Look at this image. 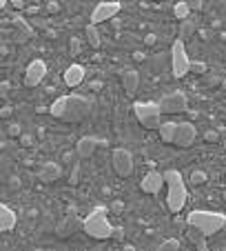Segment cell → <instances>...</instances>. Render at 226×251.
Returning a JSON list of instances; mask_svg holds the SVG:
<instances>
[{
  "mask_svg": "<svg viewBox=\"0 0 226 251\" xmlns=\"http://www.w3.org/2000/svg\"><path fill=\"white\" fill-rule=\"evenodd\" d=\"M122 5L118 0H106V2H98L91 11V25H102L106 20H113V18L120 14Z\"/></svg>",
  "mask_w": 226,
  "mask_h": 251,
  "instance_id": "ba28073f",
  "label": "cell"
},
{
  "mask_svg": "<svg viewBox=\"0 0 226 251\" xmlns=\"http://www.w3.org/2000/svg\"><path fill=\"white\" fill-rule=\"evenodd\" d=\"M204 138H206L209 142H217V140H220V134H217L215 129H209V131L204 134Z\"/></svg>",
  "mask_w": 226,
  "mask_h": 251,
  "instance_id": "4316f807",
  "label": "cell"
},
{
  "mask_svg": "<svg viewBox=\"0 0 226 251\" xmlns=\"http://www.w3.org/2000/svg\"><path fill=\"white\" fill-rule=\"evenodd\" d=\"M171 71H173L175 78H184L191 71V60L182 40H175L171 45Z\"/></svg>",
  "mask_w": 226,
  "mask_h": 251,
  "instance_id": "8992f818",
  "label": "cell"
},
{
  "mask_svg": "<svg viewBox=\"0 0 226 251\" xmlns=\"http://www.w3.org/2000/svg\"><path fill=\"white\" fill-rule=\"evenodd\" d=\"M184 2L191 7V11H200L202 9V0H184Z\"/></svg>",
  "mask_w": 226,
  "mask_h": 251,
  "instance_id": "83f0119b",
  "label": "cell"
},
{
  "mask_svg": "<svg viewBox=\"0 0 226 251\" xmlns=\"http://www.w3.org/2000/svg\"><path fill=\"white\" fill-rule=\"evenodd\" d=\"M98 147H100V140L95 136H82L78 140V145H75V153H78L80 158H91Z\"/></svg>",
  "mask_w": 226,
  "mask_h": 251,
  "instance_id": "5bb4252c",
  "label": "cell"
},
{
  "mask_svg": "<svg viewBox=\"0 0 226 251\" xmlns=\"http://www.w3.org/2000/svg\"><path fill=\"white\" fill-rule=\"evenodd\" d=\"M191 71L197 73V76H202V73H206V65L200 63V60H195V63H191Z\"/></svg>",
  "mask_w": 226,
  "mask_h": 251,
  "instance_id": "d4e9b609",
  "label": "cell"
},
{
  "mask_svg": "<svg viewBox=\"0 0 226 251\" xmlns=\"http://www.w3.org/2000/svg\"><path fill=\"white\" fill-rule=\"evenodd\" d=\"M195 138H197V129H195V125H191V122H178V134H175L173 145L186 149V147H191L195 142Z\"/></svg>",
  "mask_w": 226,
  "mask_h": 251,
  "instance_id": "8fae6325",
  "label": "cell"
},
{
  "mask_svg": "<svg viewBox=\"0 0 226 251\" xmlns=\"http://www.w3.org/2000/svg\"><path fill=\"white\" fill-rule=\"evenodd\" d=\"M47 76V63L45 60H31L25 69V84L27 87H38Z\"/></svg>",
  "mask_w": 226,
  "mask_h": 251,
  "instance_id": "30bf717a",
  "label": "cell"
},
{
  "mask_svg": "<svg viewBox=\"0 0 226 251\" xmlns=\"http://www.w3.org/2000/svg\"><path fill=\"white\" fill-rule=\"evenodd\" d=\"M11 116V107L7 105V107H2V118H9Z\"/></svg>",
  "mask_w": 226,
  "mask_h": 251,
  "instance_id": "d6a6232c",
  "label": "cell"
},
{
  "mask_svg": "<svg viewBox=\"0 0 226 251\" xmlns=\"http://www.w3.org/2000/svg\"><path fill=\"white\" fill-rule=\"evenodd\" d=\"M84 36H87V40H89V47H93V49H98L100 47V32H98V25H87L84 27Z\"/></svg>",
  "mask_w": 226,
  "mask_h": 251,
  "instance_id": "ffe728a7",
  "label": "cell"
},
{
  "mask_svg": "<svg viewBox=\"0 0 226 251\" xmlns=\"http://www.w3.org/2000/svg\"><path fill=\"white\" fill-rule=\"evenodd\" d=\"M62 176V167H60V162H45L38 171V178L42 183H53V180H58Z\"/></svg>",
  "mask_w": 226,
  "mask_h": 251,
  "instance_id": "2e32d148",
  "label": "cell"
},
{
  "mask_svg": "<svg viewBox=\"0 0 226 251\" xmlns=\"http://www.w3.org/2000/svg\"><path fill=\"white\" fill-rule=\"evenodd\" d=\"M164 183L168 187V194H166V207L171 214H180L184 209L186 204V184L184 178L178 169H166L164 171Z\"/></svg>",
  "mask_w": 226,
  "mask_h": 251,
  "instance_id": "7a4b0ae2",
  "label": "cell"
},
{
  "mask_svg": "<svg viewBox=\"0 0 226 251\" xmlns=\"http://www.w3.org/2000/svg\"><path fill=\"white\" fill-rule=\"evenodd\" d=\"M16 225H18V214L11 209L9 204H0V231L9 234V231H14Z\"/></svg>",
  "mask_w": 226,
  "mask_h": 251,
  "instance_id": "4fadbf2b",
  "label": "cell"
},
{
  "mask_svg": "<svg viewBox=\"0 0 226 251\" xmlns=\"http://www.w3.org/2000/svg\"><path fill=\"white\" fill-rule=\"evenodd\" d=\"M113 211H116V214H120V211H122V202H113Z\"/></svg>",
  "mask_w": 226,
  "mask_h": 251,
  "instance_id": "836d02e7",
  "label": "cell"
},
{
  "mask_svg": "<svg viewBox=\"0 0 226 251\" xmlns=\"http://www.w3.org/2000/svg\"><path fill=\"white\" fill-rule=\"evenodd\" d=\"M155 251H180V240L178 238H166L155 247Z\"/></svg>",
  "mask_w": 226,
  "mask_h": 251,
  "instance_id": "7402d4cb",
  "label": "cell"
},
{
  "mask_svg": "<svg viewBox=\"0 0 226 251\" xmlns=\"http://www.w3.org/2000/svg\"><path fill=\"white\" fill-rule=\"evenodd\" d=\"M29 2H38V0H29Z\"/></svg>",
  "mask_w": 226,
  "mask_h": 251,
  "instance_id": "8d00e7d4",
  "label": "cell"
},
{
  "mask_svg": "<svg viewBox=\"0 0 226 251\" xmlns=\"http://www.w3.org/2000/svg\"><path fill=\"white\" fill-rule=\"evenodd\" d=\"M186 225L200 229L204 235H213L226 227V216L220 211H206V209H193L186 216Z\"/></svg>",
  "mask_w": 226,
  "mask_h": 251,
  "instance_id": "3957f363",
  "label": "cell"
},
{
  "mask_svg": "<svg viewBox=\"0 0 226 251\" xmlns=\"http://www.w3.org/2000/svg\"><path fill=\"white\" fill-rule=\"evenodd\" d=\"M91 107H93L91 98H84L80 94H67L53 100V105L49 107V114L64 122H80L91 114Z\"/></svg>",
  "mask_w": 226,
  "mask_h": 251,
  "instance_id": "6da1fadb",
  "label": "cell"
},
{
  "mask_svg": "<svg viewBox=\"0 0 226 251\" xmlns=\"http://www.w3.org/2000/svg\"><path fill=\"white\" fill-rule=\"evenodd\" d=\"M82 229L87 231V235L95 238V240H109V238H113V231H116V227L109 222L105 207H95V209L91 211L87 218H84Z\"/></svg>",
  "mask_w": 226,
  "mask_h": 251,
  "instance_id": "277c9868",
  "label": "cell"
},
{
  "mask_svg": "<svg viewBox=\"0 0 226 251\" xmlns=\"http://www.w3.org/2000/svg\"><path fill=\"white\" fill-rule=\"evenodd\" d=\"M78 173H80V167H78V165H75L74 173H71V180H69V183H71V184H75V183H78Z\"/></svg>",
  "mask_w": 226,
  "mask_h": 251,
  "instance_id": "f546056e",
  "label": "cell"
},
{
  "mask_svg": "<svg viewBox=\"0 0 226 251\" xmlns=\"http://www.w3.org/2000/svg\"><path fill=\"white\" fill-rule=\"evenodd\" d=\"M69 51H71V56H78L80 53V38H71V42H69Z\"/></svg>",
  "mask_w": 226,
  "mask_h": 251,
  "instance_id": "484cf974",
  "label": "cell"
},
{
  "mask_svg": "<svg viewBox=\"0 0 226 251\" xmlns=\"http://www.w3.org/2000/svg\"><path fill=\"white\" fill-rule=\"evenodd\" d=\"M136 118L142 122V127L147 129H160V116H162V107L160 102H136L133 105Z\"/></svg>",
  "mask_w": 226,
  "mask_h": 251,
  "instance_id": "5b68a950",
  "label": "cell"
},
{
  "mask_svg": "<svg viewBox=\"0 0 226 251\" xmlns=\"http://www.w3.org/2000/svg\"><path fill=\"white\" fill-rule=\"evenodd\" d=\"M160 107H162V114H184L189 109V98L184 91H171V94L162 96Z\"/></svg>",
  "mask_w": 226,
  "mask_h": 251,
  "instance_id": "9c48e42d",
  "label": "cell"
},
{
  "mask_svg": "<svg viewBox=\"0 0 226 251\" xmlns=\"http://www.w3.org/2000/svg\"><path fill=\"white\" fill-rule=\"evenodd\" d=\"M173 14H175V18H178V20H186V18H189V14H191V7L186 5L184 0H182V2H175V5H173Z\"/></svg>",
  "mask_w": 226,
  "mask_h": 251,
  "instance_id": "44dd1931",
  "label": "cell"
},
{
  "mask_svg": "<svg viewBox=\"0 0 226 251\" xmlns=\"http://www.w3.org/2000/svg\"><path fill=\"white\" fill-rule=\"evenodd\" d=\"M155 40H158L155 33H147V36H144V42H147V45H155Z\"/></svg>",
  "mask_w": 226,
  "mask_h": 251,
  "instance_id": "f1b7e54d",
  "label": "cell"
},
{
  "mask_svg": "<svg viewBox=\"0 0 226 251\" xmlns=\"http://www.w3.org/2000/svg\"><path fill=\"white\" fill-rule=\"evenodd\" d=\"M124 251H136V249H133L131 245H126V247H124Z\"/></svg>",
  "mask_w": 226,
  "mask_h": 251,
  "instance_id": "d590c367",
  "label": "cell"
},
{
  "mask_svg": "<svg viewBox=\"0 0 226 251\" xmlns=\"http://www.w3.org/2000/svg\"><path fill=\"white\" fill-rule=\"evenodd\" d=\"M111 165H113V171L120 176V178H129L133 173V167H136V162H133V153L124 147H118L113 156H111Z\"/></svg>",
  "mask_w": 226,
  "mask_h": 251,
  "instance_id": "52a82bcc",
  "label": "cell"
},
{
  "mask_svg": "<svg viewBox=\"0 0 226 251\" xmlns=\"http://www.w3.org/2000/svg\"><path fill=\"white\" fill-rule=\"evenodd\" d=\"M164 183V173L155 171V169H151V171L147 173L142 178V183H140V189H142L144 194H160V189H162Z\"/></svg>",
  "mask_w": 226,
  "mask_h": 251,
  "instance_id": "7c38bea8",
  "label": "cell"
},
{
  "mask_svg": "<svg viewBox=\"0 0 226 251\" xmlns=\"http://www.w3.org/2000/svg\"><path fill=\"white\" fill-rule=\"evenodd\" d=\"M160 138H162V142H173L175 140V134H178V122H162L160 125Z\"/></svg>",
  "mask_w": 226,
  "mask_h": 251,
  "instance_id": "ac0fdd59",
  "label": "cell"
},
{
  "mask_svg": "<svg viewBox=\"0 0 226 251\" xmlns=\"http://www.w3.org/2000/svg\"><path fill=\"white\" fill-rule=\"evenodd\" d=\"M7 91H9V83H7V80H5V83L0 84V94H2V96H7Z\"/></svg>",
  "mask_w": 226,
  "mask_h": 251,
  "instance_id": "1f68e13d",
  "label": "cell"
},
{
  "mask_svg": "<svg viewBox=\"0 0 226 251\" xmlns=\"http://www.w3.org/2000/svg\"><path fill=\"white\" fill-rule=\"evenodd\" d=\"M84 73H87V69H84L82 65H78V63L69 65V67L64 69V84H67V87H78V84H82Z\"/></svg>",
  "mask_w": 226,
  "mask_h": 251,
  "instance_id": "9a60e30c",
  "label": "cell"
},
{
  "mask_svg": "<svg viewBox=\"0 0 226 251\" xmlns=\"http://www.w3.org/2000/svg\"><path fill=\"white\" fill-rule=\"evenodd\" d=\"M113 238H118V240H122V229H116V231H113Z\"/></svg>",
  "mask_w": 226,
  "mask_h": 251,
  "instance_id": "e575fe53",
  "label": "cell"
},
{
  "mask_svg": "<svg viewBox=\"0 0 226 251\" xmlns=\"http://www.w3.org/2000/svg\"><path fill=\"white\" fill-rule=\"evenodd\" d=\"M186 235H189V240L200 251H206V238H209V235H204L200 229H195V227H189V234Z\"/></svg>",
  "mask_w": 226,
  "mask_h": 251,
  "instance_id": "d6986e66",
  "label": "cell"
},
{
  "mask_svg": "<svg viewBox=\"0 0 226 251\" xmlns=\"http://www.w3.org/2000/svg\"><path fill=\"white\" fill-rule=\"evenodd\" d=\"M18 134H20V127H18V125H11V127H9V136H18Z\"/></svg>",
  "mask_w": 226,
  "mask_h": 251,
  "instance_id": "4dcf8cb0",
  "label": "cell"
},
{
  "mask_svg": "<svg viewBox=\"0 0 226 251\" xmlns=\"http://www.w3.org/2000/svg\"><path fill=\"white\" fill-rule=\"evenodd\" d=\"M75 229V222H74V218H67L64 222H60L58 225V235L60 238H67V235H71V231Z\"/></svg>",
  "mask_w": 226,
  "mask_h": 251,
  "instance_id": "603a6c76",
  "label": "cell"
},
{
  "mask_svg": "<svg viewBox=\"0 0 226 251\" xmlns=\"http://www.w3.org/2000/svg\"><path fill=\"white\" fill-rule=\"evenodd\" d=\"M191 183L197 184V187H200V184H204L206 183V173L200 171V169H197V171H193V173H191Z\"/></svg>",
  "mask_w": 226,
  "mask_h": 251,
  "instance_id": "cb8c5ba5",
  "label": "cell"
},
{
  "mask_svg": "<svg viewBox=\"0 0 226 251\" xmlns=\"http://www.w3.org/2000/svg\"><path fill=\"white\" fill-rule=\"evenodd\" d=\"M122 87H124L126 94H136L137 87H140V73L136 69H126L122 73Z\"/></svg>",
  "mask_w": 226,
  "mask_h": 251,
  "instance_id": "e0dca14e",
  "label": "cell"
}]
</instances>
